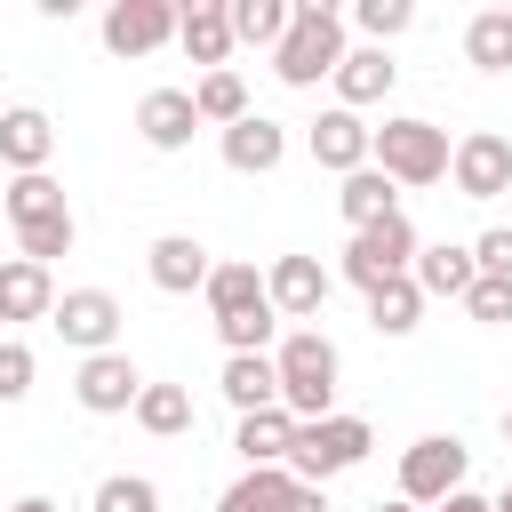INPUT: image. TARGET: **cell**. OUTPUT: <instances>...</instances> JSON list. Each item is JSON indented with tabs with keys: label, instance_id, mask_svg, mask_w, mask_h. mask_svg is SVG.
<instances>
[{
	"label": "cell",
	"instance_id": "cell-16",
	"mask_svg": "<svg viewBox=\"0 0 512 512\" xmlns=\"http://www.w3.org/2000/svg\"><path fill=\"white\" fill-rule=\"evenodd\" d=\"M192 128H200L192 88H144V104H136V136H144L152 152H184Z\"/></svg>",
	"mask_w": 512,
	"mask_h": 512
},
{
	"label": "cell",
	"instance_id": "cell-17",
	"mask_svg": "<svg viewBox=\"0 0 512 512\" xmlns=\"http://www.w3.org/2000/svg\"><path fill=\"white\" fill-rule=\"evenodd\" d=\"M48 152H56V120H48L40 104H8V112H0V160H8L16 176H40Z\"/></svg>",
	"mask_w": 512,
	"mask_h": 512
},
{
	"label": "cell",
	"instance_id": "cell-22",
	"mask_svg": "<svg viewBox=\"0 0 512 512\" xmlns=\"http://www.w3.org/2000/svg\"><path fill=\"white\" fill-rule=\"evenodd\" d=\"M336 208H344L352 232H360V224H384V216H400V184H392L384 168H352V176L336 184Z\"/></svg>",
	"mask_w": 512,
	"mask_h": 512
},
{
	"label": "cell",
	"instance_id": "cell-28",
	"mask_svg": "<svg viewBox=\"0 0 512 512\" xmlns=\"http://www.w3.org/2000/svg\"><path fill=\"white\" fill-rule=\"evenodd\" d=\"M200 296H208V312H216V320H232V312H256V304H264V272L232 256V264H216V272H208V288H200Z\"/></svg>",
	"mask_w": 512,
	"mask_h": 512
},
{
	"label": "cell",
	"instance_id": "cell-34",
	"mask_svg": "<svg viewBox=\"0 0 512 512\" xmlns=\"http://www.w3.org/2000/svg\"><path fill=\"white\" fill-rule=\"evenodd\" d=\"M88 512H160V488L144 472H112V480H96Z\"/></svg>",
	"mask_w": 512,
	"mask_h": 512
},
{
	"label": "cell",
	"instance_id": "cell-13",
	"mask_svg": "<svg viewBox=\"0 0 512 512\" xmlns=\"http://www.w3.org/2000/svg\"><path fill=\"white\" fill-rule=\"evenodd\" d=\"M216 152H224V168H232V176H272V168L288 160V128H280V120H264V112H248V120L216 128Z\"/></svg>",
	"mask_w": 512,
	"mask_h": 512
},
{
	"label": "cell",
	"instance_id": "cell-1",
	"mask_svg": "<svg viewBox=\"0 0 512 512\" xmlns=\"http://www.w3.org/2000/svg\"><path fill=\"white\" fill-rule=\"evenodd\" d=\"M272 368H280V408L296 424H320L336 416V376H344V352L320 336V328H288L272 344Z\"/></svg>",
	"mask_w": 512,
	"mask_h": 512
},
{
	"label": "cell",
	"instance_id": "cell-29",
	"mask_svg": "<svg viewBox=\"0 0 512 512\" xmlns=\"http://www.w3.org/2000/svg\"><path fill=\"white\" fill-rule=\"evenodd\" d=\"M128 416H136L152 440H176V432H192V392H184V384H144Z\"/></svg>",
	"mask_w": 512,
	"mask_h": 512
},
{
	"label": "cell",
	"instance_id": "cell-7",
	"mask_svg": "<svg viewBox=\"0 0 512 512\" xmlns=\"http://www.w3.org/2000/svg\"><path fill=\"white\" fill-rule=\"evenodd\" d=\"M120 320H128V312H120V296H112V288H64V296H56V312H48V328H56L80 360H88V352H112Z\"/></svg>",
	"mask_w": 512,
	"mask_h": 512
},
{
	"label": "cell",
	"instance_id": "cell-18",
	"mask_svg": "<svg viewBox=\"0 0 512 512\" xmlns=\"http://www.w3.org/2000/svg\"><path fill=\"white\" fill-rule=\"evenodd\" d=\"M176 48H184L192 64H208V72H224V56H232V16H224V0L176 8Z\"/></svg>",
	"mask_w": 512,
	"mask_h": 512
},
{
	"label": "cell",
	"instance_id": "cell-15",
	"mask_svg": "<svg viewBox=\"0 0 512 512\" xmlns=\"http://www.w3.org/2000/svg\"><path fill=\"white\" fill-rule=\"evenodd\" d=\"M328 80H336V104L360 112V104H384V96H392L400 64H392V48H368V40H360V48H344V64H336Z\"/></svg>",
	"mask_w": 512,
	"mask_h": 512
},
{
	"label": "cell",
	"instance_id": "cell-40",
	"mask_svg": "<svg viewBox=\"0 0 512 512\" xmlns=\"http://www.w3.org/2000/svg\"><path fill=\"white\" fill-rule=\"evenodd\" d=\"M432 512H496V504H488V496H472V488H456V496H448V504H432Z\"/></svg>",
	"mask_w": 512,
	"mask_h": 512
},
{
	"label": "cell",
	"instance_id": "cell-38",
	"mask_svg": "<svg viewBox=\"0 0 512 512\" xmlns=\"http://www.w3.org/2000/svg\"><path fill=\"white\" fill-rule=\"evenodd\" d=\"M472 264L496 272V280H512V224H488V232L472 240Z\"/></svg>",
	"mask_w": 512,
	"mask_h": 512
},
{
	"label": "cell",
	"instance_id": "cell-43",
	"mask_svg": "<svg viewBox=\"0 0 512 512\" xmlns=\"http://www.w3.org/2000/svg\"><path fill=\"white\" fill-rule=\"evenodd\" d=\"M496 512H512V488H504V496H496Z\"/></svg>",
	"mask_w": 512,
	"mask_h": 512
},
{
	"label": "cell",
	"instance_id": "cell-9",
	"mask_svg": "<svg viewBox=\"0 0 512 512\" xmlns=\"http://www.w3.org/2000/svg\"><path fill=\"white\" fill-rule=\"evenodd\" d=\"M136 392H144V376H136V360H128L120 344H112V352H88L80 376H72V400H80L88 416H128Z\"/></svg>",
	"mask_w": 512,
	"mask_h": 512
},
{
	"label": "cell",
	"instance_id": "cell-42",
	"mask_svg": "<svg viewBox=\"0 0 512 512\" xmlns=\"http://www.w3.org/2000/svg\"><path fill=\"white\" fill-rule=\"evenodd\" d=\"M368 512H416V504H400V496H392V504H368Z\"/></svg>",
	"mask_w": 512,
	"mask_h": 512
},
{
	"label": "cell",
	"instance_id": "cell-31",
	"mask_svg": "<svg viewBox=\"0 0 512 512\" xmlns=\"http://www.w3.org/2000/svg\"><path fill=\"white\" fill-rule=\"evenodd\" d=\"M464 56H472L480 72H512V8H480V16L464 24Z\"/></svg>",
	"mask_w": 512,
	"mask_h": 512
},
{
	"label": "cell",
	"instance_id": "cell-10",
	"mask_svg": "<svg viewBox=\"0 0 512 512\" xmlns=\"http://www.w3.org/2000/svg\"><path fill=\"white\" fill-rule=\"evenodd\" d=\"M176 40V8L168 0H112L104 8V48L112 56H152Z\"/></svg>",
	"mask_w": 512,
	"mask_h": 512
},
{
	"label": "cell",
	"instance_id": "cell-45",
	"mask_svg": "<svg viewBox=\"0 0 512 512\" xmlns=\"http://www.w3.org/2000/svg\"><path fill=\"white\" fill-rule=\"evenodd\" d=\"M0 264H8V256H0Z\"/></svg>",
	"mask_w": 512,
	"mask_h": 512
},
{
	"label": "cell",
	"instance_id": "cell-3",
	"mask_svg": "<svg viewBox=\"0 0 512 512\" xmlns=\"http://www.w3.org/2000/svg\"><path fill=\"white\" fill-rule=\"evenodd\" d=\"M368 448H376L368 416H320V424H296V440H288V480H304V488H328L336 472L368 464Z\"/></svg>",
	"mask_w": 512,
	"mask_h": 512
},
{
	"label": "cell",
	"instance_id": "cell-26",
	"mask_svg": "<svg viewBox=\"0 0 512 512\" xmlns=\"http://www.w3.org/2000/svg\"><path fill=\"white\" fill-rule=\"evenodd\" d=\"M224 16H232V48H240V40H248V48H280L296 0H224Z\"/></svg>",
	"mask_w": 512,
	"mask_h": 512
},
{
	"label": "cell",
	"instance_id": "cell-5",
	"mask_svg": "<svg viewBox=\"0 0 512 512\" xmlns=\"http://www.w3.org/2000/svg\"><path fill=\"white\" fill-rule=\"evenodd\" d=\"M416 224L408 216H384V224H360L352 232V248H344V280L368 296V288H384V280H408V264H416Z\"/></svg>",
	"mask_w": 512,
	"mask_h": 512
},
{
	"label": "cell",
	"instance_id": "cell-36",
	"mask_svg": "<svg viewBox=\"0 0 512 512\" xmlns=\"http://www.w3.org/2000/svg\"><path fill=\"white\" fill-rule=\"evenodd\" d=\"M32 376H40V360H32V344H16V336H0V408H16V400H32Z\"/></svg>",
	"mask_w": 512,
	"mask_h": 512
},
{
	"label": "cell",
	"instance_id": "cell-8",
	"mask_svg": "<svg viewBox=\"0 0 512 512\" xmlns=\"http://www.w3.org/2000/svg\"><path fill=\"white\" fill-rule=\"evenodd\" d=\"M448 176H456L464 200H496V192H512V144L496 128H472V136L448 144Z\"/></svg>",
	"mask_w": 512,
	"mask_h": 512
},
{
	"label": "cell",
	"instance_id": "cell-19",
	"mask_svg": "<svg viewBox=\"0 0 512 512\" xmlns=\"http://www.w3.org/2000/svg\"><path fill=\"white\" fill-rule=\"evenodd\" d=\"M216 392H224L240 416H256V408H280V368H272V352H224V376H216Z\"/></svg>",
	"mask_w": 512,
	"mask_h": 512
},
{
	"label": "cell",
	"instance_id": "cell-21",
	"mask_svg": "<svg viewBox=\"0 0 512 512\" xmlns=\"http://www.w3.org/2000/svg\"><path fill=\"white\" fill-rule=\"evenodd\" d=\"M48 312H56V280H48V264L8 256V264H0V320H48Z\"/></svg>",
	"mask_w": 512,
	"mask_h": 512
},
{
	"label": "cell",
	"instance_id": "cell-12",
	"mask_svg": "<svg viewBox=\"0 0 512 512\" xmlns=\"http://www.w3.org/2000/svg\"><path fill=\"white\" fill-rule=\"evenodd\" d=\"M368 136H376V128H368L360 112L328 104V112H320V120L304 128V152H312V160H320L328 176H352V168H368Z\"/></svg>",
	"mask_w": 512,
	"mask_h": 512
},
{
	"label": "cell",
	"instance_id": "cell-24",
	"mask_svg": "<svg viewBox=\"0 0 512 512\" xmlns=\"http://www.w3.org/2000/svg\"><path fill=\"white\" fill-rule=\"evenodd\" d=\"M192 112H200V128H232V120H248L256 104H248V80L224 64V72H200V80H192Z\"/></svg>",
	"mask_w": 512,
	"mask_h": 512
},
{
	"label": "cell",
	"instance_id": "cell-30",
	"mask_svg": "<svg viewBox=\"0 0 512 512\" xmlns=\"http://www.w3.org/2000/svg\"><path fill=\"white\" fill-rule=\"evenodd\" d=\"M416 320H424L416 280H384V288H368V328H376V336H416Z\"/></svg>",
	"mask_w": 512,
	"mask_h": 512
},
{
	"label": "cell",
	"instance_id": "cell-37",
	"mask_svg": "<svg viewBox=\"0 0 512 512\" xmlns=\"http://www.w3.org/2000/svg\"><path fill=\"white\" fill-rule=\"evenodd\" d=\"M464 312H472L480 328H504V320H512V280H496V272H480V280L464 288Z\"/></svg>",
	"mask_w": 512,
	"mask_h": 512
},
{
	"label": "cell",
	"instance_id": "cell-11",
	"mask_svg": "<svg viewBox=\"0 0 512 512\" xmlns=\"http://www.w3.org/2000/svg\"><path fill=\"white\" fill-rule=\"evenodd\" d=\"M328 272H320V256H272L264 264V304L280 312V320H312L320 304H328Z\"/></svg>",
	"mask_w": 512,
	"mask_h": 512
},
{
	"label": "cell",
	"instance_id": "cell-44",
	"mask_svg": "<svg viewBox=\"0 0 512 512\" xmlns=\"http://www.w3.org/2000/svg\"><path fill=\"white\" fill-rule=\"evenodd\" d=\"M504 440H512V408H504Z\"/></svg>",
	"mask_w": 512,
	"mask_h": 512
},
{
	"label": "cell",
	"instance_id": "cell-14",
	"mask_svg": "<svg viewBox=\"0 0 512 512\" xmlns=\"http://www.w3.org/2000/svg\"><path fill=\"white\" fill-rule=\"evenodd\" d=\"M144 272H152V288H160V296H200V288H208V272H216V256H208L192 232H160V240L144 248Z\"/></svg>",
	"mask_w": 512,
	"mask_h": 512
},
{
	"label": "cell",
	"instance_id": "cell-4",
	"mask_svg": "<svg viewBox=\"0 0 512 512\" xmlns=\"http://www.w3.org/2000/svg\"><path fill=\"white\" fill-rule=\"evenodd\" d=\"M368 168H384L392 184H440V176H448V128L400 112V120H384V128L368 136Z\"/></svg>",
	"mask_w": 512,
	"mask_h": 512
},
{
	"label": "cell",
	"instance_id": "cell-25",
	"mask_svg": "<svg viewBox=\"0 0 512 512\" xmlns=\"http://www.w3.org/2000/svg\"><path fill=\"white\" fill-rule=\"evenodd\" d=\"M288 496H296L288 464H256V472H240V480L216 496V512H288Z\"/></svg>",
	"mask_w": 512,
	"mask_h": 512
},
{
	"label": "cell",
	"instance_id": "cell-27",
	"mask_svg": "<svg viewBox=\"0 0 512 512\" xmlns=\"http://www.w3.org/2000/svg\"><path fill=\"white\" fill-rule=\"evenodd\" d=\"M0 208H8V224L24 232V224H48V216H64V184L40 168V176H8V192H0Z\"/></svg>",
	"mask_w": 512,
	"mask_h": 512
},
{
	"label": "cell",
	"instance_id": "cell-32",
	"mask_svg": "<svg viewBox=\"0 0 512 512\" xmlns=\"http://www.w3.org/2000/svg\"><path fill=\"white\" fill-rule=\"evenodd\" d=\"M72 240H80V224H72V208H64V216H48V224H24V232H16V256H24V264H56V256H72Z\"/></svg>",
	"mask_w": 512,
	"mask_h": 512
},
{
	"label": "cell",
	"instance_id": "cell-33",
	"mask_svg": "<svg viewBox=\"0 0 512 512\" xmlns=\"http://www.w3.org/2000/svg\"><path fill=\"white\" fill-rule=\"evenodd\" d=\"M216 336H224V352H272V344H280V312H272V304L232 312V320H216Z\"/></svg>",
	"mask_w": 512,
	"mask_h": 512
},
{
	"label": "cell",
	"instance_id": "cell-6",
	"mask_svg": "<svg viewBox=\"0 0 512 512\" xmlns=\"http://www.w3.org/2000/svg\"><path fill=\"white\" fill-rule=\"evenodd\" d=\"M464 472H472V448L456 440V432H424L408 456H400V504H448L456 488H464Z\"/></svg>",
	"mask_w": 512,
	"mask_h": 512
},
{
	"label": "cell",
	"instance_id": "cell-41",
	"mask_svg": "<svg viewBox=\"0 0 512 512\" xmlns=\"http://www.w3.org/2000/svg\"><path fill=\"white\" fill-rule=\"evenodd\" d=\"M8 512H56V496H16Z\"/></svg>",
	"mask_w": 512,
	"mask_h": 512
},
{
	"label": "cell",
	"instance_id": "cell-35",
	"mask_svg": "<svg viewBox=\"0 0 512 512\" xmlns=\"http://www.w3.org/2000/svg\"><path fill=\"white\" fill-rule=\"evenodd\" d=\"M352 24L368 32V48H384V40H400V32L416 24V8H408V0H360V8H352Z\"/></svg>",
	"mask_w": 512,
	"mask_h": 512
},
{
	"label": "cell",
	"instance_id": "cell-46",
	"mask_svg": "<svg viewBox=\"0 0 512 512\" xmlns=\"http://www.w3.org/2000/svg\"><path fill=\"white\" fill-rule=\"evenodd\" d=\"M0 512H8V504H0Z\"/></svg>",
	"mask_w": 512,
	"mask_h": 512
},
{
	"label": "cell",
	"instance_id": "cell-23",
	"mask_svg": "<svg viewBox=\"0 0 512 512\" xmlns=\"http://www.w3.org/2000/svg\"><path fill=\"white\" fill-rule=\"evenodd\" d=\"M288 440H296V416H288V408H256V416L232 424V448H240L248 472H256V464H288Z\"/></svg>",
	"mask_w": 512,
	"mask_h": 512
},
{
	"label": "cell",
	"instance_id": "cell-20",
	"mask_svg": "<svg viewBox=\"0 0 512 512\" xmlns=\"http://www.w3.org/2000/svg\"><path fill=\"white\" fill-rule=\"evenodd\" d=\"M408 280H416V296H456V304H464V288L480 280V264H472V248H456V240H432V248H416Z\"/></svg>",
	"mask_w": 512,
	"mask_h": 512
},
{
	"label": "cell",
	"instance_id": "cell-39",
	"mask_svg": "<svg viewBox=\"0 0 512 512\" xmlns=\"http://www.w3.org/2000/svg\"><path fill=\"white\" fill-rule=\"evenodd\" d=\"M288 512H328V488H304V480H296V496H288Z\"/></svg>",
	"mask_w": 512,
	"mask_h": 512
},
{
	"label": "cell",
	"instance_id": "cell-2",
	"mask_svg": "<svg viewBox=\"0 0 512 512\" xmlns=\"http://www.w3.org/2000/svg\"><path fill=\"white\" fill-rule=\"evenodd\" d=\"M336 64H344V16H336L328 0H296L288 32H280V48H272V72H280L288 88H320Z\"/></svg>",
	"mask_w": 512,
	"mask_h": 512
}]
</instances>
